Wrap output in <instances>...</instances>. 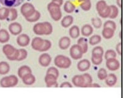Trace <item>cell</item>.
<instances>
[{
  "label": "cell",
  "mask_w": 125,
  "mask_h": 98,
  "mask_svg": "<svg viewBox=\"0 0 125 98\" xmlns=\"http://www.w3.org/2000/svg\"><path fill=\"white\" fill-rule=\"evenodd\" d=\"M104 51L103 48L101 46H96L92 50V56L93 57H103Z\"/></svg>",
  "instance_id": "24"
},
{
  "label": "cell",
  "mask_w": 125,
  "mask_h": 98,
  "mask_svg": "<svg viewBox=\"0 0 125 98\" xmlns=\"http://www.w3.org/2000/svg\"><path fill=\"white\" fill-rule=\"evenodd\" d=\"M10 71V65L5 61L0 62V75H4Z\"/></svg>",
  "instance_id": "27"
},
{
  "label": "cell",
  "mask_w": 125,
  "mask_h": 98,
  "mask_svg": "<svg viewBox=\"0 0 125 98\" xmlns=\"http://www.w3.org/2000/svg\"><path fill=\"white\" fill-rule=\"evenodd\" d=\"M9 14V8L7 7H2L0 8V20H6Z\"/></svg>",
  "instance_id": "33"
},
{
  "label": "cell",
  "mask_w": 125,
  "mask_h": 98,
  "mask_svg": "<svg viewBox=\"0 0 125 98\" xmlns=\"http://www.w3.org/2000/svg\"><path fill=\"white\" fill-rule=\"evenodd\" d=\"M116 51L118 54L120 55H122V43H118L116 46Z\"/></svg>",
  "instance_id": "50"
},
{
  "label": "cell",
  "mask_w": 125,
  "mask_h": 98,
  "mask_svg": "<svg viewBox=\"0 0 125 98\" xmlns=\"http://www.w3.org/2000/svg\"><path fill=\"white\" fill-rule=\"evenodd\" d=\"M52 46V43L49 40H44L43 44L41 47V49L40 50V52H45L50 49V48Z\"/></svg>",
  "instance_id": "40"
},
{
  "label": "cell",
  "mask_w": 125,
  "mask_h": 98,
  "mask_svg": "<svg viewBox=\"0 0 125 98\" xmlns=\"http://www.w3.org/2000/svg\"><path fill=\"white\" fill-rule=\"evenodd\" d=\"M49 14H50V16L51 17V18L54 21H56V22L60 21L61 19V18H62V13L61 9L54 11L52 12H49Z\"/></svg>",
  "instance_id": "32"
},
{
  "label": "cell",
  "mask_w": 125,
  "mask_h": 98,
  "mask_svg": "<svg viewBox=\"0 0 125 98\" xmlns=\"http://www.w3.org/2000/svg\"><path fill=\"white\" fill-rule=\"evenodd\" d=\"M105 81L108 87H112L115 86L117 82V76L114 74H110L109 75H107Z\"/></svg>",
  "instance_id": "17"
},
{
  "label": "cell",
  "mask_w": 125,
  "mask_h": 98,
  "mask_svg": "<svg viewBox=\"0 0 125 98\" xmlns=\"http://www.w3.org/2000/svg\"><path fill=\"white\" fill-rule=\"evenodd\" d=\"M57 78L54 75L51 74H46L44 77V81L46 84V87L48 88H57L59 87L57 81Z\"/></svg>",
  "instance_id": "6"
},
{
  "label": "cell",
  "mask_w": 125,
  "mask_h": 98,
  "mask_svg": "<svg viewBox=\"0 0 125 98\" xmlns=\"http://www.w3.org/2000/svg\"><path fill=\"white\" fill-rule=\"evenodd\" d=\"M23 0H0V3L7 8H16L22 4Z\"/></svg>",
  "instance_id": "10"
},
{
  "label": "cell",
  "mask_w": 125,
  "mask_h": 98,
  "mask_svg": "<svg viewBox=\"0 0 125 98\" xmlns=\"http://www.w3.org/2000/svg\"><path fill=\"white\" fill-rule=\"evenodd\" d=\"M10 40V34L9 32L6 29L0 30V43H6Z\"/></svg>",
  "instance_id": "21"
},
{
  "label": "cell",
  "mask_w": 125,
  "mask_h": 98,
  "mask_svg": "<svg viewBox=\"0 0 125 98\" xmlns=\"http://www.w3.org/2000/svg\"><path fill=\"white\" fill-rule=\"evenodd\" d=\"M72 85L70 82H68V81L63 82L62 83H61V85H60V87H61V88H72Z\"/></svg>",
  "instance_id": "51"
},
{
  "label": "cell",
  "mask_w": 125,
  "mask_h": 98,
  "mask_svg": "<svg viewBox=\"0 0 125 98\" xmlns=\"http://www.w3.org/2000/svg\"><path fill=\"white\" fill-rule=\"evenodd\" d=\"M107 4L104 0H100L96 3V10L97 12L102 11L104 9L107 7Z\"/></svg>",
  "instance_id": "39"
},
{
  "label": "cell",
  "mask_w": 125,
  "mask_h": 98,
  "mask_svg": "<svg viewBox=\"0 0 125 98\" xmlns=\"http://www.w3.org/2000/svg\"><path fill=\"white\" fill-rule=\"evenodd\" d=\"M106 66L110 71H116L120 68V63L116 58L110 59L106 61Z\"/></svg>",
  "instance_id": "8"
},
{
  "label": "cell",
  "mask_w": 125,
  "mask_h": 98,
  "mask_svg": "<svg viewBox=\"0 0 125 98\" xmlns=\"http://www.w3.org/2000/svg\"><path fill=\"white\" fill-rule=\"evenodd\" d=\"M40 17H41V14H40V12L36 10V11L30 17L26 18L25 19L29 22H35L38 21L40 19Z\"/></svg>",
  "instance_id": "35"
},
{
  "label": "cell",
  "mask_w": 125,
  "mask_h": 98,
  "mask_svg": "<svg viewBox=\"0 0 125 98\" xmlns=\"http://www.w3.org/2000/svg\"><path fill=\"white\" fill-rule=\"evenodd\" d=\"M43 42H44V40L42 38L39 37V36L35 37L31 40V48L35 51H40V50L41 49V47H42L43 44Z\"/></svg>",
  "instance_id": "11"
},
{
  "label": "cell",
  "mask_w": 125,
  "mask_h": 98,
  "mask_svg": "<svg viewBox=\"0 0 125 98\" xmlns=\"http://www.w3.org/2000/svg\"><path fill=\"white\" fill-rule=\"evenodd\" d=\"M19 79L16 75H11L2 78L0 80V86L3 88H11L17 85Z\"/></svg>",
  "instance_id": "2"
},
{
  "label": "cell",
  "mask_w": 125,
  "mask_h": 98,
  "mask_svg": "<svg viewBox=\"0 0 125 98\" xmlns=\"http://www.w3.org/2000/svg\"><path fill=\"white\" fill-rule=\"evenodd\" d=\"M121 33H122V32H121H121H120V38H122V37H121Z\"/></svg>",
  "instance_id": "56"
},
{
  "label": "cell",
  "mask_w": 125,
  "mask_h": 98,
  "mask_svg": "<svg viewBox=\"0 0 125 98\" xmlns=\"http://www.w3.org/2000/svg\"><path fill=\"white\" fill-rule=\"evenodd\" d=\"M91 67V62L86 59H82L79 61L77 64L78 70L80 72H85L88 70Z\"/></svg>",
  "instance_id": "12"
},
{
  "label": "cell",
  "mask_w": 125,
  "mask_h": 98,
  "mask_svg": "<svg viewBox=\"0 0 125 98\" xmlns=\"http://www.w3.org/2000/svg\"><path fill=\"white\" fill-rule=\"evenodd\" d=\"M54 64L60 68H68L71 66V59L67 56L62 55H57L54 59Z\"/></svg>",
  "instance_id": "1"
},
{
  "label": "cell",
  "mask_w": 125,
  "mask_h": 98,
  "mask_svg": "<svg viewBox=\"0 0 125 98\" xmlns=\"http://www.w3.org/2000/svg\"><path fill=\"white\" fill-rule=\"evenodd\" d=\"M102 40V38L99 35H93L89 38L88 42L91 46H95L98 44Z\"/></svg>",
  "instance_id": "31"
},
{
  "label": "cell",
  "mask_w": 125,
  "mask_h": 98,
  "mask_svg": "<svg viewBox=\"0 0 125 98\" xmlns=\"http://www.w3.org/2000/svg\"><path fill=\"white\" fill-rule=\"evenodd\" d=\"M89 88H101V86L97 83H92L89 86Z\"/></svg>",
  "instance_id": "53"
},
{
  "label": "cell",
  "mask_w": 125,
  "mask_h": 98,
  "mask_svg": "<svg viewBox=\"0 0 125 98\" xmlns=\"http://www.w3.org/2000/svg\"><path fill=\"white\" fill-rule=\"evenodd\" d=\"M36 11L35 6L30 3H25L21 7V12L25 18H28Z\"/></svg>",
  "instance_id": "3"
},
{
  "label": "cell",
  "mask_w": 125,
  "mask_h": 98,
  "mask_svg": "<svg viewBox=\"0 0 125 98\" xmlns=\"http://www.w3.org/2000/svg\"><path fill=\"white\" fill-rule=\"evenodd\" d=\"M16 49L15 48V47L13 46L11 44H6L3 46L2 50H3V52L4 55L6 57H8V56H9V55H11L13 53H14Z\"/></svg>",
  "instance_id": "23"
},
{
  "label": "cell",
  "mask_w": 125,
  "mask_h": 98,
  "mask_svg": "<svg viewBox=\"0 0 125 98\" xmlns=\"http://www.w3.org/2000/svg\"><path fill=\"white\" fill-rule=\"evenodd\" d=\"M74 18L71 15H67L62 18L61 20V25L64 28H68L73 23Z\"/></svg>",
  "instance_id": "16"
},
{
  "label": "cell",
  "mask_w": 125,
  "mask_h": 98,
  "mask_svg": "<svg viewBox=\"0 0 125 98\" xmlns=\"http://www.w3.org/2000/svg\"><path fill=\"white\" fill-rule=\"evenodd\" d=\"M19 55V49H16V51H14V53H13L11 55H9V56H8V57H6L8 60H9V61H17Z\"/></svg>",
  "instance_id": "47"
},
{
  "label": "cell",
  "mask_w": 125,
  "mask_h": 98,
  "mask_svg": "<svg viewBox=\"0 0 125 98\" xmlns=\"http://www.w3.org/2000/svg\"><path fill=\"white\" fill-rule=\"evenodd\" d=\"M91 23L93 27L95 29H100L102 25V20L98 17L93 18L91 19Z\"/></svg>",
  "instance_id": "41"
},
{
  "label": "cell",
  "mask_w": 125,
  "mask_h": 98,
  "mask_svg": "<svg viewBox=\"0 0 125 98\" xmlns=\"http://www.w3.org/2000/svg\"><path fill=\"white\" fill-rule=\"evenodd\" d=\"M8 30L10 33L12 35H19L22 32V26L20 23L17 22H12L8 27Z\"/></svg>",
  "instance_id": "5"
},
{
  "label": "cell",
  "mask_w": 125,
  "mask_h": 98,
  "mask_svg": "<svg viewBox=\"0 0 125 98\" xmlns=\"http://www.w3.org/2000/svg\"><path fill=\"white\" fill-rule=\"evenodd\" d=\"M52 2L55 3L56 4L59 6L60 7L63 5V0H52Z\"/></svg>",
  "instance_id": "52"
},
{
  "label": "cell",
  "mask_w": 125,
  "mask_h": 98,
  "mask_svg": "<svg viewBox=\"0 0 125 98\" xmlns=\"http://www.w3.org/2000/svg\"><path fill=\"white\" fill-rule=\"evenodd\" d=\"M91 1V0H78V1L80 3H83V2H86V1Z\"/></svg>",
  "instance_id": "55"
},
{
  "label": "cell",
  "mask_w": 125,
  "mask_h": 98,
  "mask_svg": "<svg viewBox=\"0 0 125 98\" xmlns=\"http://www.w3.org/2000/svg\"><path fill=\"white\" fill-rule=\"evenodd\" d=\"M30 43V38L25 33H21L17 38V43L19 46L25 47L29 45Z\"/></svg>",
  "instance_id": "7"
},
{
  "label": "cell",
  "mask_w": 125,
  "mask_h": 98,
  "mask_svg": "<svg viewBox=\"0 0 125 98\" xmlns=\"http://www.w3.org/2000/svg\"><path fill=\"white\" fill-rule=\"evenodd\" d=\"M47 8H48V12H50L53 11L61 9V7H60L59 6L57 5V4H55V3H53V2L51 1V3H49V4H48V7H47Z\"/></svg>",
  "instance_id": "48"
},
{
  "label": "cell",
  "mask_w": 125,
  "mask_h": 98,
  "mask_svg": "<svg viewBox=\"0 0 125 98\" xmlns=\"http://www.w3.org/2000/svg\"><path fill=\"white\" fill-rule=\"evenodd\" d=\"M75 8L76 6L75 4L70 1H67L63 5V10L68 14L73 12L75 10Z\"/></svg>",
  "instance_id": "26"
},
{
  "label": "cell",
  "mask_w": 125,
  "mask_h": 98,
  "mask_svg": "<svg viewBox=\"0 0 125 98\" xmlns=\"http://www.w3.org/2000/svg\"><path fill=\"white\" fill-rule=\"evenodd\" d=\"M80 6L81 7V9L83 11H88L90 10L91 8V1H89L81 3L80 4Z\"/></svg>",
  "instance_id": "46"
},
{
  "label": "cell",
  "mask_w": 125,
  "mask_h": 98,
  "mask_svg": "<svg viewBox=\"0 0 125 98\" xmlns=\"http://www.w3.org/2000/svg\"><path fill=\"white\" fill-rule=\"evenodd\" d=\"M23 84L25 85H32L36 81V78L32 74H28L22 78Z\"/></svg>",
  "instance_id": "20"
},
{
  "label": "cell",
  "mask_w": 125,
  "mask_h": 98,
  "mask_svg": "<svg viewBox=\"0 0 125 98\" xmlns=\"http://www.w3.org/2000/svg\"><path fill=\"white\" fill-rule=\"evenodd\" d=\"M83 85L82 88H88L93 83V78L92 76L88 73L83 74Z\"/></svg>",
  "instance_id": "30"
},
{
  "label": "cell",
  "mask_w": 125,
  "mask_h": 98,
  "mask_svg": "<svg viewBox=\"0 0 125 98\" xmlns=\"http://www.w3.org/2000/svg\"><path fill=\"white\" fill-rule=\"evenodd\" d=\"M72 83L76 87H81L83 85V75H75L72 78Z\"/></svg>",
  "instance_id": "25"
},
{
  "label": "cell",
  "mask_w": 125,
  "mask_h": 98,
  "mask_svg": "<svg viewBox=\"0 0 125 98\" xmlns=\"http://www.w3.org/2000/svg\"><path fill=\"white\" fill-rule=\"evenodd\" d=\"M94 32V29L92 25L89 24H85L81 27V33L83 36L88 37L91 36Z\"/></svg>",
  "instance_id": "14"
},
{
  "label": "cell",
  "mask_w": 125,
  "mask_h": 98,
  "mask_svg": "<svg viewBox=\"0 0 125 98\" xmlns=\"http://www.w3.org/2000/svg\"><path fill=\"white\" fill-rule=\"evenodd\" d=\"M83 51L78 44H73L72 46L70 49V55L73 59H80L83 57Z\"/></svg>",
  "instance_id": "4"
},
{
  "label": "cell",
  "mask_w": 125,
  "mask_h": 98,
  "mask_svg": "<svg viewBox=\"0 0 125 98\" xmlns=\"http://www.w3.org/2000/svg\"><path fill=\"white\" fill-rule=\"evenodd\" d=\"M104 55L105 59L107 61V60L110 59L112 58H116V53L113 49H108L107 51L105 53V54H104Z\"/></svg>",
  "instance_id": "37"
},
{
  "label": "cell",
  "mask_w": 125,
  "mask_h": 98,
  "mask_svg": "<svg viewBox=\"0 0 125 98\" xmlns=\"http://www.w3.org/2000/svg\"><path fill=\"white\" fill-rule=\"evenodd\" d=\"M110 14L109 18L114 19L117 17L119 14L118 8L115 5H110Z\"/></svg>",
  "instance_id": "34"
},
{
  "label": "cell",
  "mask_w": 125,
  "mask_h": 98,
  "mask_svg": "<svg viewBox=\"0 0 125 98\" xmlns=\"http://www.w3.org/2000/svg\"><path fill=\"white\" fill-rule=\"evenodd\" d=\"M91 61L94 65H99L103 61V57H93V56H92Z\"/></svg>",
  "instance_id": "49"
},
{
  "label": "cell",
  "mask_w": 125,
  "mask_h": 98,
  "mask_svg": "<svg viewBox=\"0 0 125 98\" xmlns=\"http://www.w3.org/2000/svg\"><path fill=\"white\" fill-rule=\"evenodd\" d=\"M44 35H49L52 33L53 31V27L51 23L49 22H44Z\"/></svg>",
  "instance_id": "36"
},
{
  "label": "cell",
  "mask_w": 125,
  "mask_h": 98,
  "mask_svg": "<svg viewBox=\"0 0 125 98\" xmlns=\"http://www.w3.org/2000/svg\"><path fill=\"white\" fill-rule=\"evenodd\" d=\"M98 14L102 18H108V17H109L110 14V6L107 5L105 9H104L102 11L98 12Z\"/></svg>",
  "instance_id": "38"
},
{
  "label": "cell",
  "mask_w": 125,
  "mask_h": 98,
  "mask_svg": "<svg viewBox=\"0 0 125 98\" xmlns=\"http://www.w3.org/2000/svg\"><path fill=\"white\" fill-rule=\"evenodd\" d=\"M46 74H51V75H54L55 77L58 78L59 76V72L58 69L54 67H51L47 70Z\"/></svg>",
  "instance_id": "44"
},
{
  "label": "cell",
  "mask_w": 125,
  "mask_h": 98,
  "mask_svg": "<svg viewBox=\"0 0 125 98\" xmlns=\"http://www.w3.org/2000/svg\"><path fill=\"white\" fill-rule=\"evenodd\" d=\"M71 44V40L68 36H63L59 41V47L62 50H66Z\"/></svg>",
  "instance_id": "13"
},
{
  "label": "cell",
  "mask_w": 125,
  "mask_h": 98,
  "mask_svg": "<svg viewBox=\"0 0 125 98\" xmlns=\"http://www.w3.org/2000/svg\"><path fill=\"white\" fill-rule=\"evenodd\" d=\"M30 74H32V70H31V68L29 66L22 65L19 68L18 76L21 78H22L23 76Z\"/></svg>",
  "instance_id": "15"
},
{
  "label": "cell",
  "mask_w": 125,
  "mask_h": 98,
  "mask_svg": "<svg viewBox=\"0 0 125 98\" xmlns=\"http://www.w3.org/2000/svg\"><path fill=\"white\" fill-rule=\"evenodd\" d=\"M114 34H115V31L112 29L107 28V27H104L102 32V35L103 37L107 40L112 38L114 36Z\"/></svg>",
  "instance_id": "28"
},
{
  "label": "cell",
  "mask_w": 125,
  "mask_h": 98,
  "mask_svg": "<svg viewBox=\"0 0 125 98\" xmlns=\"http://www.w3.org/2000/svg\"><path fill=\"white\" fill-rule=\"evenodd\" d=\"M19 57L17 59V61H23L27 58V55H28V52L26 49H23V48L19 49Z\"/></svg>",
  "instance_id": "43"
},
{
  "label": "cell",
  "mask_w": 125,
  "mask_h": 98,
  "mask_svg": "<svg viewBox=\"0 0 125 98\" xmlns=\"http://www.w3.org/2000/svg\"><path fill=\"white\" fill-rule=\"evenodd\" d=\"M52 58L51 55L48 53H43L40 55L38 58L39 64L42 67H48L51 64Z\"/></svg>",
  "instance_id": "9"
},
{
  "label": "cell",
  "mask_w": 125,
  "mask_h": 98,
  "mask_svg": "<svg viewBox=\"0 0 125 98\" xmlns=\"http://www.w3.org/2000/svg\"><path fill=\"white\" fill-rule=\"evenodd\" d=\"M17 17H18V11L17 9L14 8H9V14L6 19L7 21L12 22L17 19Z\"/></svg>",
  "instance_id": "29"
},
{
  "label": "cell",
  "mask_w": 125,
  "mask_h": 98,
  "mask_svg": "<svg viewBox=\"0 0 125 98\" xmlns=\"http://www.w3.org/2000/svg\"><path fill=\"white\" fill-rule=\"evenodd\" d=\"M33 30L36 35H40V36L44 35V30L43 22H38V23L34 25L33 27Z\"/></svg>",
  "instance_id": "18"
},
{
  "label": "cell",
  "mask_w": 125,
  "mask_h": 98,
  "mask_svg": "<svg viewBox=\"0 0 125 98\" xmlns=\"http://www.w3.org/2000/svg\"><path fill=\"white\" fill-rule=\"evenodd\" d=\"M68 33H69L70 36L72 38H78L80 35V29L78 26L75 25H73L72 27H70Z\"/></svg>",
  "instance_id": "22"
},
{
  "label": "cell",
  "mask_w": 125,
  "mask_h": 98,
  "mask_svg": "<svg viewBox=\"0 0 125 98\" xmlns=\"http://www.w3.org/2000/svg\"><path fill=\"white\" fill-rule=\"evenodd\" d=\"M116 4L119 8H122V0H116Z\"/></svg>",
  "instance_id": "54"
},
{
  "label": "cell",
  "mask_w": 125,
  "mask_h": 98,
  "mask_svg": "<svg viewBox=\"0 0 125 98\" xmlns=\"http://www.w3.org/2000/svg\"><path fill=\"white\" fill-rule=\"evenodd\" d=\"M103 25H104V27L110 28V29H112V30H114V31H115V30H116V23H115L114 21H111V20L106 21Z\"/></svg>",
  "instance_id": "45"
},
{
  "label": "cell",
  "mask_w": 125,
  "mask_h": 98,
  "mask_svg": "<svg viewBox=\"0 0 125 98\" xmlns=\"http://www.w3.org/2000/svg\"><path fill=\"white\" fill-rule=\"evenodd\" d=\"M0 27H1V23H0Z\"/></svg>",
  "instance_id": "57"
},
{
  "label": "cell",
  "mask_w": 125,
  "mask_h": 98,
  "mask_svg": "<svg viewBox=\"0 0 125 98\" xmlns=\"http://www.w3.org/2000/svg\"><path fill=\"white\" fill-rule=\"evenodd\" d=\"M108 74L105 68H101L97 72V77L100 80H105L107 78Z\"/></svg>",
  "instance_id": "42"
},
{
  "label": "cell",
  "mask_w": 125,
  "mask_h": 98,
  "mask_svg": "<svg viewBox=\"0 0 125 98\" xmlns=\"http://www.w3.org/2000/svg\"><path fill=\"white\" fill-rule=\"evenodd\" d=\"M77 44L81 47L83 54L87 53L88 50V39H86L84 37L80 38L77 41Z\"/></svg>",
  "instance_id": "19"
}]
</instances>
